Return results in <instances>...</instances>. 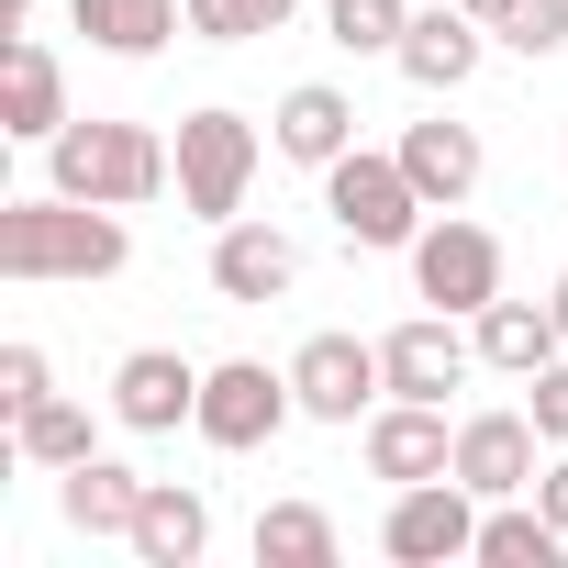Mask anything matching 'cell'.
<instances>
[{
  "label": "cell",
  "mask_w": 568,
  "mask_h": 568,
  "mask_svg": "<svg viewBox=\"0 0 568 568\" xmlns=\"http://www.w3.org/2000/svg\"><path fill=\"white\" fill-rule=\"evenodd\" d=\"M490 45H513V57H557V45H568V0H513V12L490 23Z\"/></svg>",
  "instance_id": "obj_27"
},
{
  "label": "cell",
  "mask_w": 568,
  "mask_h": 568,
  "mask_svg": "<svg viewBox=\"0 0 568 568\" xmlns=\"http://www.w3.org/2000/svg\"><path fill=\"white\" fill-rule=\"evenodd\" d=\"M379 557H390V568H457V557H479V490H468L457 468L390 490V513H379Z\"/></svg>",
  "instance_id": "obj_6"
},
{
  "label": "cell",
  "mask_w": 568,
  "mask_h": 568,
  "mask_svg": "<svg viewBox=\"0 0 568 568\" xmlns=\"http://www.w3.org/2000/svg\"><path fill=\"white\" fill-rule=\"evenodd\" d=\"M446 468H457L446 402H379V413H368V479L413 490V479H446Z\"/></svg>",
  "instance_id": "obj_15"
},
{
  "label": "cell",
  "mask_w": 568,
  "mask_h": 568,
  "mask_svg": "<svg viewBox=\"0 0 568 568\" xmlns=\"http://www.w3.org/2000/svg\"><path fill=\"white\" fill-rule=\"evenodd\" d=\"M57 513H68L79 535H134V513H145V468H123V457H79V468H57Z\"/></svg>",
  "instance_id": "obj_20"
},
{
  "label": "cell",
  "mask_w": 568,
  "mask_h": 568,
  "mask_svg": "<svg viewBox=\"0 0 568 568\" xmlns=\"http://www.w3.org/2000/svg\"><path fill=\"white\" fill-rule=\"evenodd\" d=\"M479 57H490V23H479V12H457V0L413 12V23H402V45H390V68H402L413 90H435V101H446V90H468V79H479Z\"/></svg>",
  "instance_id": "obj_13"
},
{
  "label": "cell",
  "mask_w": 568,
  "mask_h": 568,
  "mask_svg": "<svg viewBox=\"0 0 568 568\" xmlns=\"http://www.w3.org/2000/svg\"><path fill=\"white\" fill-rule=\"evenodd\" d=\"M267 145L291 156V168H335L346 145H357V101L335 90V79H302V90H278V112H267Z\"/></svg>",
  "instance_id": "obj_17"
},
{
  "label": "cell",
  "mask_w": 568,
  "mask_h": 568,
  "mask_svg": "<svg viewBox=\"0 0 568 568\" xmlns=\"http://www.w3.org/2000/svg\"><path fill=\"white\" fill-rule=\"evenodd\" d=\"M212 291L223 302H291L302 291V245L278 234V223H256V212H234V223H212Z\"/></svg>",
  "instance_id": "obj_11"
},
{
  "label": "cell",
  "mask_w": 568,
  "mask_h": 568,
  "mask_svg": "<svg viewBox=\"0 0 568 568\" xmlns=\"http://www.w3.org/2000/svg\"><path fill=\"white\" fill-rule=\"evenodd\" d=\"M0 23H12V34H23V23H34V0H0Z\"/></svg>",
  "instance_id": "obj_32"
},
{
  "label": "cell",
  "mask_w": 568,
  "mask_h": 568,
  "mask_svg": "<svg viewBox=\"0 0 568 568\" xmlns=\"http://www.w3.org/2000/svg\"><path fill=\"white\" fill-rule=\"evenodd\" d=\"M291 390H302V413H313V424H368V413L390 402V368H379V346H368V335H302Z\"/></svg>",
  "instance_id": "obj_8"
},
{
  "label": "cell",
  "mask_w": 568,
  "mask_h": 568,
  "mask_svg": "<svg viewBox=\"0 0 568 568\" xmlns=\"http://www.w3.org/2000/svg\"><path fill=\"white\" fill-rule=\"evenodd\" d=\"M568 557V535L546 524V501L524 490V501H479V568H557Z\"/></svg>",
  "instance_id": "obj_22"
},
{
  "label": "cell",
  "mask_w": 568,
  "mask_h": 568,
  "mask_svg": "<svg viewBox=\"0 0 568 568\" xmlns=\"http://www.w3.org/2000/svg\"><path fill=\"white\" fill-rule=\"evenodd\" d=\"M524 413H535V435H546V446H568V357H546V368L524 379Z\"/></svg>",
  "instance_id": "obj_29"
},
{
  "label": "cell",
  "mask_w": 568,
  "mask_h": 568,
  "mask_svg": "<svg viewBox=\"0 0 568 568\" xmlns=\"http://www.w3.org/2000/svg\"><path fill=\"white\" fill-rule=\"evenodd\" d=\"M546 313H557V335H568V267H557V291H546Z\"/></svg>",
  "instance_id": "obj_31"
},
{
  "label": "cell",
  "mask_w": 568,
  "mask_h": 568,
  "mask_svg": "<svg viewBox=\"0 0 568 568\" xmlns=\"http://www.w3.org/2000/svg\"><path fill=\"white\" fill-rule=\"evenodd\" d=\"M134 568H201L212 557V490L201 479H145V513H134Z\"/></svg>",
  "instance_id": "obj_16"
},
{
  "label": "cell",
  "mask_w": 568,
  "mask_h": 568,
  "mask_svg": "<svg viewBox=\"0 0 568 568\" xmlns=\"http://www.w3.org/2000/svg\"><path fill=\"white\" fill-rule=\"evenodd\" d=\"M68 23H79L101 57H156V45L190 23V0H68Z\"/></svg>",
  "instance_id": "obj_21"
},
{
  "label": "cell",
  "mask_w": 568,
  "mask_h": 568,
  "mask_svg": "<svg viewBox=\"0 0 568 568\" xmlns=\"http://www.w3.org/2000/svg\"><path fill=\"white\" fill-rule=\"evenodd\" d=\"M535 468H546V435H535V413H513V402H490V413H457V479H468L479 501H524V490H535Z\"/></svg>",
  "instance_id": "obj_10"
},
{
  "label": "cell",
  "mask_w": 568,
  "mask_h": 568,
  "mask_svg": "<svg viewBox=\"0 0 568 568\" xmlns=\"http://www.w3.org/2000/svg\"><path fill=\"white\" fill-rule=\"evenodd\" d=\"M12 457H23V468H45V479H57V468H79V457H101V446H90V402L45 390L34 413H12Z\"/></svg>",
  "instance_id": "obj_24"
},
{
  "label": "cell",
  "mask_w": 568,
  "mask_h": 568,
  "mask_svg": "<svg viewBox=\"0 0 568 568\" xmlns=\"http://www.w3.org/2000/svg\"><path fill=\"white\" fill-rule=\"evenodd\" d=\"M324 212H335V234H346L357 256H413V234L435 223L424 190H413V168L379 156V145H346V156L324 168Z\"/></svg>",
  "instance_id": "obj_3"
},
{
  "label": "cell",
  "mask_w": 568,
  "mask_h": 568,
  "mask_svg": "<svg viewBox=\"0 0 568 568\" xmlns=\"http://www.w3.org/2000/svg\"><path fill=\"white\" fill-rule=\"evenodd\" d=\"M413 23V0H324V45L335 57H390Z\"/></svg>",
  "instance_id": "obj_25"
},
{
  "label": "cell",
  "mask_w": 568,
  "mask_h": 568,
  "mask_svg": "<svg viewBox=\"0 0 568 568\" xmlns=\"http://www.w3.org/2000/svg\"><path fill=\"white\" fill-rule=\"evenodd\" d=\"M134 267V223L112 201H68V190H34V201H0V278H23V291H45V278H123Z\"/></svg>",
  "instance_id": "obj_1"
},
{
  "label": "cell",
  "mask_w": 568,
  "mask_h": 568,
  "mask_svg": "<svg viewBox=\"0 0 568 568\" xmlns=\"http://www.w3.org/2000/svg\"><path fill=\"white\" fill-rule=\"evenodd\" d=\"M390 156L413 168L424 212H468V190H479V168H490L479 123H402V145H390Z\"/></svg>",
  "instance_id": "obj_18"
},
{
  "label": "cell",
  "mask_w": 568,
  "mask_h": 568,
  "mask_svg": "<svg viewBox=\"0 0 568 568\" xmlns=\"http://www.w3.org/2000/svg\"><path fill=\"white\" fill-rule=\"evenodd\" d=\"M535 501H546V524H557V535H568V446H557V457H546V468H535Z\"/></svg>",
  "instance_id": "obj_30"
},
{
  "label": "cell",
  "mask_w": 568,
  "mask_h": 568,
  "mask_svg": "<svg viewBox=\"0 0 568 568\" xmlns=\"http://www.w3.org/2000/svg\"><path fill=\"white\" fill-rule=\"evenodd\" d=\"M302 0H190V34L201 45H256V34H291Z\"/></svg>",
  "instance_id": "obj_26"
},
{
  "label": "cell",
  "mask_w": 568,
  "mask_h": 568,
  "mask_svg": "<svg viewBox=\"0 0 568 568\" xmlns=\"http://www.w3.org/2000/svg\"><path fill=\"white\" fill-rule=\"evenodd\" d=\"M379 368H390V402H446V390H468V368H479V335L457 324V313H413V324H390L379 335Z\"/></svg>",
  "instance_id": "obj_9"
},
{
  "label": "cell",
  "mask_w": 568,
  "mask_h": 568,
  "mask_svg": "<svg viewBox=\"0 0 568 568\" xmlns=\"http://www.w3.org/2000/svg\"><path fill=\"white\" fill-rule=\"evenodd\" d=\"M201 413V368L179 357V346H134L123 368H112V424L123 435H179Z\"/></svg>",
  "instance_id": "obj_14"
},
{
  "label": "cell",
  "mask_w": 568,
  "mask_h": 568,
  "mask_svg": "<svg viewBox=\"0 0 568 568\" xmlns=\"http://www.w3.org/2000/svg\"><path fill=\"white\" fill-rule=\"evenodd\" d=\"M291 413H302L291 368H267V357H223V368H201V413H190V435L223 446V457H256V446H278V424H291Z\"/></svg>",
  "instance_id": "obj_5"
},
{
  "label": "cell",
  "mask_w": 568,
  "mask_h": 568,
  "mask_svg": "<svg viewBox=\"0 0 568 568\" xmlns=\"http://www.w3.org/2000/svg\"><path fill=\"white\" fill-rule=\"evenodd\" d=\"M179 179V145L156 134V123H112V112H90V123H68L57 145H45V190H68V201H112V212H134V201H156Z\"/></svg>",
  "instance_id": "obj_2"
},
{
  "label": "cell",
  "mask_w": 568,
  "mask_h": 568,
  "mask_svg": "<svg viewBox=\"0 0 568 568\" xmlns=\"http://www.w3.org/2000/svg\"><path fill=\"white\" fill-rule=\"evenodd\" d=\"M413 302H435V313H479V302H501V234L490 223H468V212H435L424 234H413Z\"/></svg>",
  "instance_id": "obj_7"
},
{
  "label": "cell",
  "mask_w": 568,
  "mask_h": 568,
  "mask_svg": "<svg viewBox=\"0 0 568 568\" xmlns=\"http://www.w3.org/2000/svg\"><path fill=\"white\" fill-rule=\"evenodd\" d=\"M468 335H479V368H501V379H535L546 357H568V335H557L546 302H479Z\"/></svg>",
  "instance_id": "obj_19"
},
{
  "label": "cell",
  "mask_w": 568,
  "mask_h": 568,
  "mask_svg": "<svg viewBox=\"0 0 568 568\" xmlns=\"http://www.w3.org/2000/svg\"><path fill=\"white\" fill-rule=\"evenodd\" d=\"M256 156H267V134L245 123V112H179V212H201V223H234L245 212V190H256Z\"/></svg>",
  "instance_id": "obj_4"
},
{
  "label": "cell",
  "mask_w": 568,
  "mask_h": 568,
  "mask_svg": "<svg viewBox=\"0 0 568 568\" xmlns=\"http://www.w3.org/2000/svg\"><path fill=\"white\" fill-rule=\"evenodd\" d=\"M45 390H57V357L34 335H12V346H0V413H34Z\"/></svg>",
  "instance_id": "obj_28"
},
{
  "label": "cell",
  "mask_w": 568,
  "mask_h": 568,
  "mask_svg": "<svg viewBox=\"0 0 568 568\" xmlns=\"http://www.w3.org/2000/svg\"><path fill=\"white\" fill-rule=\"evenodd\" d=\"M457 12H479V23H501V12H513V0H457Z\"/></svg>",
  "instance_id": "obj_33"
},
{
  "label": "cell",
  "mask_w": 568,
  "mask_h": 568,
  "mask_svg": "<svg viewBox=\"0 0 568 568\" xmlns=\"http://www.w3.org/2000/svg\"><path fill=\"white\" fill-rule=\"evenodd\" d=\"M0 68H12V90H0V134L12 145H57L79 112H68V68H57V45L23 23V34H0Z\"/></svg>",
  "instance_id": "obj_12"
},
{
  "label": "cell",
  "mask_w": 568,
  "mask_h": 568,
  "mask_svg": "<svg viewBox=\"0 0 568 568\" xmlns=\"http://www.w3.org/2000/svg\"><path fill=\"white\" fill-rule=\"evenodd\" d=\"M245 546H256V568H335V546H346V535H335V513H324V501H267Z\"/></svg>",
  "instance_id": "obj_23"
}]
</instances>
